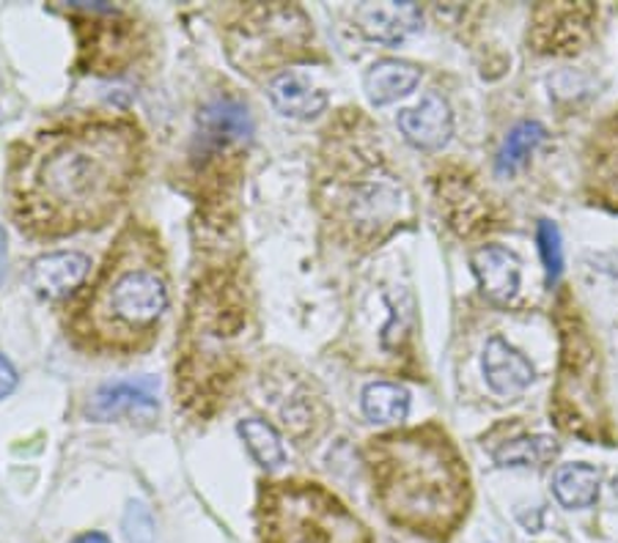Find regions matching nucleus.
<instances>
[{
	"instance_id": "1",
	"label": "nucleus",
	"mask_w": 618,
	"mask_h": 543,
	"mask_svg": "<svg viewBox=\"0 0 618 543\" xmlns=\"http://www.w3.org/2000/svg\"><path fill=\"white\" fill-rule=\"evenodd\" d=\"M146 168V135L127 115H80L11 149L9 198L22 233L61 239L113 223Z\"/></svg>"
},
{
	"instance_id": "15",
	"label": "nucleus",
	"mask_w": 618,
	"mask_h": 543,
	"mask_svg": "<svg viewBox=\"0 0 618 543\" xmlns=\"http://www.w3.org/2000/svg\"><path fill=\"white\" fill-rule=\"evenodd\" d=\"M91 272V259L74 250H58L33 261L31 285L44 300H63L72 294Z\"/></svg>"
},
{
	"instance_id": "5",
	"label": "nucleus",
	"mask_w": 618,
	"mask_h": 543,
	"mask_svg": "<svg viewBox=\"0 0 618 543\" xmlns=\"http://www.w3.org/2000/svg\"><path fill=\"white\" fill-rule=\"evenodd\" d=\"M256 343L253 300L242 274L207 270L192 283L177 343V401L209 420L229 404Z\"/></svg>"
},
{
	"instance_id": "3",
	"label": "nucleus",
	"mask_w": 618,
	"mask_h": 543,
	"mask_svg": "<svg viewBox=\"0 0 618 543\" xmlns=\"http://www.w3.org/2000/svg\"><path fill=\"white\" fill-rule=\"evenodd\" d=\"M168 305V259L160 233L130 220L110 244L89 291L69 308L63 326L83 352L130 358L154 343Z\"/></svg>"
},
{
	"instance_id": "2",
	"label": "nucleus",
	"mask_w": 618,
	"mask_h": 543,
	"mask_svg": "<svg viewBox=\"0 0 618 543\" xmlns=\"http://www.w3.org/2000/svg\"><path fill=\"white\" fill-rule=\"evenodd\" d=\"M363 455L375 500L390 524L446 543L468 522L474 507L468 461L440 423L371 436Z\"/></svg>"
},
{
	"instance_id": "23",
	"label": "nucleus",
	"mask_w": 618,
	"mask_h": 543,
	"mask_svg": "<svg viewBox=\"0 0 618 543\" xmlns=\"http://www.w3.org/2000/svg\"><path fill=\"white\" fill-rule=\"evenodd\" d=\"M599 475L597 466L591 464H564L552 477V492L564 507H588L599 494Z\"/></svg>"
},
{
	"instance_id": "28",
	"label": "nucleus",
	"mask_w": 618,
	"mask_h": 543,
	"mask_svg": "<svg viewBox=\"0 0 618 543\" xmlns=\"http://www.w3.org/2000/svg\"><path fill=\"white\" fill-rule=\"evenodd\" d=\"M124 539L127 543H157L154 519L143 502H130L124 511Z\"/></svg>"
},
{
	"instance_id": "32",
	"label": "nucleus",
	"mask_w": 618,
	"mask_h": 543,
	"mask_svg": "<svg viewBox=\"0 0 618 543\" xmlns=\"http://www.w3.org/2000/svg\"><path fill=\"white\" fill-rule=\"evenodd\" d=\"M0 119H3V113H0Z\"/></svg>"
},
{
	"instance_id": "6",
	"label": "nucleus",
	"mask_w": 618,
	"mask_h": 543,
	"mask_svg": "<svg viewBox=\"0 0 618 543\" xmlns=\"http://www.w3.org/2000/svg\"><path fill=\"white\" fill-rule=\"evenodd\" d=\"M556 324L561 335V358L550 399V418L564 434L577 436L588 445H616L618 434L605 393L602 354L586 319L569 296H561L558 302Z\"/></svg>"
},
{
	"instance_id": "27",
	"label": "nucleus",
	"mask_w": 618,
	"mask_h": 543,
	"mask_svg": "<svg viewBox=\"0 0 618 543\" xmlns=\"http://www.w3.org/2000/svg\"><path fill=\"white\" fill-rule=\"evenodd\" d=\"M536 239H539V253L541 261H545V272H547V285H556L558 278L564 272V250H561V231L550 223V220H541L539 231H536Z\"/></svg>"
},
{
	"instance_id": "24",
	"label": "nucleus",
	"mask_w": 618,
	"mask_h": 543,
	"mask_svg": "<svg viewBox=\"0 0 618 543\" xmlns=\"http://www.w3.org/2000/svg\"><path fill=\"white\" fill-rule=\"evenodd\" d=\"M410 412V393L401 384L375 382L363 390V414L371 423H401Z\"/></svg>"
},
{
	"instance_id": "7",
	"label": "nucleus",
	"mask_w": 618,
	"mask_h": 543,
	"mask_svg": "<svg viewBox=\"0 0 618 543\" xmlns=\"http://www.w3.org/2000/svg\"><path fill=\"white\" fill-rule=\"evenodd\" d=\"M256 522L261 543H375L328 486L302 477L261 483Z\"/></svg>"
},
{
	"instance_id": "12",
	"label": "nucleus",
	"mask_w": 618,
	"mask_h": 543,
	"mask_svg": "<svg viewBox=\"0 0 618 543\" xmlns=\"http://www.w3.org/2000/svg\"><path fill=\"white\" fill-rule=\"evenodd\" d=\"M582 195L591 207L618 214V110L605 115L586 140Z\"/></svg>"
},
{
	"instance_id": "14",
	"label": "nucleus",
	"mask_w": 618,
	"mask_h": 543,
	"mask_svg": "<svg viewBox=\"0 0 618 543\" xmlns=\"http://www.w3.org/2000/svg\"><path fill=\"white\" fill-rule=\"evenodd\" d=\"M399 130L401 135L410 140L416 149L437 151L448 143L453 132V115L451 108L437 93H427L421 102L405 108L399 113Z\"/></svg>"
},
{
	"instance_id": "22",
	"label": "nucleus",
	"mask_w": 618,
	"mask_h": 543,
	"mask_svg": "<svg viewBox=\"0 0 618 543\" xmlns=\"http://www.w3.org/2000/svg\"><path fill=\"white\" fill-rule=\"evenodd\" d=\"M418 80H421V69L416 63L388 58L375 63L366 74V97L371 99V104H390L416 89Z\"/></svg>"
},
{
	"instance_id": "13",
	"label": "nucleus",
	"mask_w": 618,
	"mask_h": 543,
	"mask_svg": "<svg viewBox=\"0 0 618 543\" xmlns=\"http://www.w3.org/2000/svg\"><path fill=\"white\" fill-rule=\"evenodd\" d=\"M437 195H440V207L446 209L448 225L462 237H476L498 223L492 198L468 173H442L437 179Z\"/></svg>"
},
{
	"instance_id": "11",
	"label": "nucleus",
	"mask_w": 618,
	"mask_h": 543,
	"mask_svg": "<svg viewBox=\"0 0 618 543\" xmlns=\"http://www.w3.org/2000/svg\"><path fill=\"white\" fill-rule=\"evenodd\" d=\"M267 404L276 409L281 425L300 445L317 440L330 420L322 395H313V384L297 373H278L267 382Z\"/></svg>"
},
{
	"instance_id": "31",
	"label": "nucleus",
	"mask_w": 618,
	"mask_h": 543,
	"mask_svg": "<svg viewBox=\"0 0 618 543\" xmlns=\"http://www.w3.org/2000/svg\"><path fill=\"white\" fill-rule=\"evenodd\" d=\"M3 253H6V233L3 228H0V261H3Z\"/></svg>"
},
{
	"instance_id": "10",
	"label": "nucleus",
	"mask_w": 618,
	"mask_h": 543,
	"mask_svg": "<svg viewBox=\"0 0 618 543\" xmlns=\"http://www.w3.org/2000/svg\"><path fill=\"white\" fill-rule=\"evenodd\" d=\"M594 22V3H541L530 14L528 42L541 56H575L591 42Z\"/></svg>"
},
{
	"instance_id": "16",
	"label": "nucleus",
	"mask_w": 618,
	"mask_h": 543,
	"mask_svg": "<svg viewBox=\"0 0 618 543\" xmlns=\"http://www.w3.org/2000/svg\"><path fill=\"white\" fill-rule=\"evenodd\" d=\"M355 22L371 42L401 44L421 28V9L416 3H363L355 9Z\"/></svg>"
},
{
	"instance_id": "21",
	"label": "nucleus",
	"mask_w": 618,
	"mask_h": 543,
	"mask_svg": "<svg viewBox=\"0 0 618 543\" xmlns=\"http://www.w3.org/2000/svg\"><path fill=\"white\" fill-rule=\"evenodd\" d=\"M272 104L278 108V113L289 115V119H313L328 108V93L319 91L317 86L308 83L302 74L297 72H281L270 80Z\"/></svg>"
},
{
	"instance_id": "8",
	"label": "nucleus",
	"mask_w": 618,
	"mask_h": 543,
	"mask_svg": "<svg viewBox=\"0 0 618 543\" xmlns=\"http://www.w3.org/2000/svg\"><path fill=\"white\" fill-rule=\"evenodd\" d=\"M223 39L231 63L250 78L311 58L313 50L311 20L291 3L239 6L226 22Z\"/></svg>"
},
{
	"instance_id": "20",
	"label": "nucleus",
	"mask_w": 618,
	"mask_h": 543,
	"mask_svg": "<svg viewBox=\"0 0 618 543\" xmlns=\"http://www.w3.org/2000/svg\"><path fill=\"white\" fill-rule=\"evenodd\" d=\"M484 445L489 448V455L500 466H541L556 459L558 453L556 440H550V436L525 434L522 429L511 431L509 425L495 429Z\"/></svg>"
},
{
	"instance_id": "19",
	"label": "nucleus",
	"mask_w": 618,
	"mask_h": 543,
	"mask_svg": "<svg viewBox=\"0 0 618 543\" xmlns=\"http://www.w3.org/2000/svg\"><path fill=\"white\" fill-rule=\"evenodd\" d=\"M484 376L489 388L504 399H515L534 384V365L517 352L504 338H492L484 349Z\"/></svg>"
},
{
	"instance_id": "17",
	"label": "nucleus",
	"mask_w": 618,
	"mask_h": 543,
	"mask_svg": "<svg viewBox=\"0 0 618 543\" xmlns=\"http://www.w3.org/2000/svg\"><path fill=\"white\" fill-rule=\"evenodd\" d=\"M474 272L484 296L495 305H509L520 291V261L500 244H484L474 253Z\"/></svg>"
},
{
	"instance_id": "9",
	"label": "nucleus",
	"mask_w": 618,
	"mask_h": 543,
	"mask_svg": "<svg viewBox=\"0 0 618 543\" xmlns=\"http://www.w3.org/2000/svg\"><path fill=\"white\" fill-rule=\"evenodd\" d=\"M78 31V69L89 74H124L149 50L146 31L136 17L108 3H72Z\"/></svg>"
},
{
	"instance_id": "26",
	"label": "nucleus",
	"mask_w": 618,
	"mask_h": 543,
	"mask_svg": "<svg viewBox=\"0 0 618 543\" xmlns=\"http://www.w3.org/2000/svg\"><path fill=\"white\" fill-rule=\"evenodd\" d=\"M545 127L536 124V121H522V124H517L515 130L509 132V138H506L504 149H500L498 154V171L500 173H515L517 168L522 165L525 160H528L530 154L536 151V145L545 140Z\"/></svg>"
},
{
	"instance_id": "30",
	"label": "nucleus",
	"mask_w": 618,
	"mask_h": 543,
	"mask_svg": "<svg viewBox=\"0 0 618 543\" xmlns=\"http://www.w3.org/2000/svg\"><path fill=\"white\" fill-rule=\"evenodd\" d=\"M72 543H110V541L104 539L102 533H83V535H78Z\"/></svg>"
},
{
	"instance_id": "25",
	"label": "nucleus",
	"mask_w": 618,
	"mask_h": 543,
	"mask_svg": "<svg viewBox=\"0 0 618 543\" xmlns=\"http://www.w3.org/2000/svg\"><path fill=\"white\" fill-rule=\"evenodd\" d=\"M237 431L239 436H242L245 448H248L250 455H253L265 470H278V466H283L286 451L276 425L261 418H248L237 425Z\"/></svg>"
},
{
	"instance_id": "4",
	"label": "nucleus",
	"mask_w": 618,
	"mask_h": 543,
	"mask_svg": "<svg viewBox=\"0 0 618 543\" xmlns=\"http://www.w3.org/2000/svg\"><path fill=\"white\" fill-rule=\"evenodd\" d=\"M380 135L360 110H343L319 149L313 198L347 248H377L416 218L410 190L390 165Z\"/></svg>"
},
{
	"instance_id": "29",
	"label": "nucleus",
	"mask_w": 618,
	"mask_h": 543,
	"mask_svg": "<svg viewBox=\"0 0 618 543\" xmlns=\"http://www.w3.org/2000/svg\"><path fill=\"white\" fill-rule=\"evenodd\" d=\"M17 388V371L11 368V362L0 354V401L6 399V395H11V390Z\"/></svg>"
},
{
	"instance_id": "18",
	"label": "nucleus",
	"mask_w": 618,
	"mask_h": 543,
	"mask_svg": "<svg viewBox=\"0 0 618 543\" xmlns=\"http://www.w3.org/2000/svg\"><path fill=\"white\" fill-rule=\"evenodd\" d=\"M89 414L94 420H116V418H141L151 420L157 414L154 384L149 379L143 382H119L104 384L91 399Z\"/></svg>"
}]
</instances>
